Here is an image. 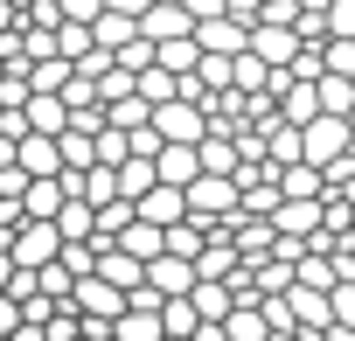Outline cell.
Returning <instances> with one entry per match:
<instances>
[{
  "mask_svg": "<svg viewBox=\"0 0 355 341\" xmlns=\"http://www.w3.org/2000/svg\"><path fill=\"white\" fill-rule=\"evenodd\" d=\"M244 49H251L265 70H286V63L300 56V35H293V28H251V42H244Z\"/></svg>",
  "mask_w": 355,
  "mask_h": 341,
  "instance_id": "cell-7",
  "label": "cell"
},
{
  "mask_svg": "<svg viewBox=\"0 0 355 341\" xmlns=\"http://www.w3.org/2000/svg\"><path fill=\"white\" fill-rule=\"evenodd\" d=\"M56 15H63V21H84V28H91V21L105 15V0H56Z\"/></svg>",
  "mask_w": 355,
  "mask_h": 341,
  "instance_id": "cell-31",
  "label": "cell"
},
{
  "mask_svg": "<svg viewBox=\"0 0 355 341\" xmlns=\"http://www.w3.org/2000/svg\"><path fill=\"white\" fill-rule=\"evenodd\" d=\"M56 251H63L56 223H21V230L8 237V265H15V272H42V265H56Z\"/></svg>",
  "mask_w": 355,
  "mask_h": 341,
  "instance_id": "cell-3",
  "label": "cell"
},
{
  "mask_svg": "<svg viewBox=\"0 0 355 341\" xmlns=\"http://www.w3.org/2000/svg\"><path fill=\"white\" fill-rule=\"evenodd\" d=\"M348 132H355V105H348Z\"/></svg>",
  "mask_w": 355,
  "mask_h": 341,
  "instance_id": "cell-35",
  "label": "cell"
},
{
  "mask_svg": "<svg viewBox=\"0 0 355 341\" xmlns=\"http://www.w3.org/2000/svg\"><path fill=\"white\" fill-rule=\"evenodd\" d=\"M91 279H105L112 292H132V286L146 279V265H132L125 251H98V265H91Z\"/></svg>",
  "mask_w": 355,
  "mask_h": 341,
  "instance_id": "cell-14",
  "label": "cell"
},
{
  "mask_svg": "<svg viewBox=\"0 0 355 341\" xmlns=\"http://www.w3.org/2000/svg\"><path fill=\"white\" fill-rule=\"evenodd\" d=\"M15 175H21V182H56V175H63L56 139H42V132H21V139H15Z\"/></svg>",
  "mask_w": 355,
  "mask_h": 341,
  "instance_id": "cell-5",
  "label": "cell"
},
{
  "mask_svg": "<svg viewBox=\"0 0 355 341\" xmlns=\"http://www.w3.org/2000/svg\"><path fill=\"white\" fill-rule=\"evenodd\" d=\"M63 202H70L63 182H28V189H21V223H56Z\"/></svg>",
  "mask_w": 355,
  "mask_h": 341,
  "instance_id": "cell-11",
  "label": "cell"
},
{
  "mask_svg": "<svg viewBox=\"0 0 355 341\" xmlns=\"http://www.w3.org/2000/svg\"><path fill=\"white\" fill-rule=\"evenodd\" d=\"M182 35H196V21L182 15V0H174V8H146V15H139V42H182Z\"/></svg>",
  "mask_w": 355,
  "mask_h": 341,
  "instance_id": "cell-8",
  "label": "cell"
},
{
  "mask_svg": "<svg viewBox=\"0 0 355 341\" xmlns=\"http://www.w3.org/2000/svg\"><path fill=\"white\" fill-rule=\"evenodd\" d=\"M230 341H265V320H258V306H230V320H216Z\"/></svg>",
  "mask_w": 355,
  "mask_h": 341,
  "instance_id": "cell-25",
  "label": "cell"
},
{
  "mask_svg": "<svg viewBox=\"0 0 355 341\" xmlns=\"http://www.w3.org/2000/svg\"><path fill=\"white\" fill-rule=\"evenodd\" d=\"M196 167H202V175H216V182H230V175H237V146H230V132H202Z\"/></svg>",
  "mask_w": 355,
  "mask_h": 341,
  "instance_id": "cell-12",
  "label": "cell"
},
{
  "mask_svg": "<svg viewBox=\"0 0 355 341\" xmlns=\"http://www.w3.org/2000/svg\"><path fill=\"white\" fill-rule=\"evenodd\" d=\"M15 327H21V306H15V299H8V292H0V341H8V334H15Z\"/></svg>",
  "mask_w": 355,
  "mask_h": 341,
  "instance_id": "cell-32",
  "label": "cell"
},
{
  "mask_svg": "<svg viewBox=\"0 0 355 341\" xmlns=\"http://www.w3.org/2000/svg\"><path fill=\"white\" fill-rule=\"evenodd\" d=\"M112 182H119V202H139V195L153 189V160H139V153L119 160V167H112Z\"/></svg>",
  "mask_w": 355,
  "mask_h": 341,
  "instance_id": "cell-21",
  "label": "cell"
},
{
  "mask_svg": "<svg viewBox=\"0 0 355 341\" xmlns=\"http://www.w3.org/2000/svg\"><path fill=\"white\" fill-rule=\"evenodd\" d=\"M21 125L42 132V139H56V132H70V112H63V98H28L21 105Z\"/></svg>",
  "mask_w": 355,
  "mask_h": 341,
  "instance_id": "cell-13",
  "label": "cell"
},
{
  "mask_svg": "<svg viewBox=\"0 0 355 341\" xmlns=\"http://www.w3.org/2000/svg\"><path fill=\"white\" fill-rule=\"evenodd\" d=\"M146 125H153V139H160V146H202V132H209V119H202L196 105H182V98L153 105V112H146Z\"/></svg>",
  "mask_w": 355,
  "mask_h": 341,
  "instance_id": "cell-2",
  "label": "cell"
},
{
  "mask_svg": "<svg viewBox=\"0 0 355 341\" xmlns=\"http://www.w3.org/2000/svg\"><path fill=\"white\" fill-rule=\"evenodd\" d=\"M327 35L334 42H355V0H327Z\"/></svg>",
  "mask_w": 355,
  "mask_h": 341,
  "instance_id": "cell-29",
  "label": "cell"
},
{
  "mask_svg": "<svg viewBox=\"0 0 355 341\" xmlns=\"http://www.w3.org/2000/svg\"><path fill=\"white\" fill-rule=\"evenodd\" d=\"M196 35H182V42H153V70H167V77H189L196 70Z\"/></svg>",
  "mask_w": 355,
  "mask_h": 341,
  "instance_id": "cell-22",
  "label": "cell"
},
{
  "mask_svg": "<svg viewBox=\"0 0 355 341\" xmlns=\"http://www.w3.org/2000/svg\"><path fill=\"white\" fill-rule=\"evenodd\" d=\"M91 91H98V112H112V105H119V98H132V77H125V70H119V63H112V70H105V77H98V84H91Z\"/></svg>",
  "mask_w": 355,
  "mask_h": 341,
  "instance_id": "cell-26",
  "label": "cell"
},
{
  "mask_svg": "<svg viewBox=\"0 0 355 341\" xmlns=\"http://www.w3.org/2000/svg\"><path fill=\"white\" fill-rule=\"evenodd\" d=\"M105 125H112V132H139V125H146V105H139V98H119V105L105 112Z\"/></svg>",
  "mask_w": 355,
  "mask_h": 341,
  "instance_id": "cell-28",
  "label": "cell"
},
{
  "mask_svg": "<svg viewBox=\"0 0 355 341\" xmlns=\"http://www.w3.org/2000/svg\"><path fill=\"white\" fill-rule=\"evenodd\" d=\"M8 286H15V265H8V258H0V292H8Z\"/></svg>",
  "mask_w": 355,
  "mask_h": 341,
  "instance_id": "cell-34",
  "label": "cell"
},
{
  "mask_svg": "<svg viewBox=\"0 0 355 341\" xmlns=\"http://www.w3.org/2000/svg\"><path fill=\"white\" fill-rule=\"evenodd\" d=\"M279 202H320V167H306V160L279 167Z\"/></svg>",
  "mask_w": 355,
  "mask_h": 341,
  "instance_id": "cell-16",
  "label": "cell"
},
{
  "mask_svg": "<svg viewBox=\"0 0 355 341\" xmlns=\"http://www.w3.org/2000/svg\"><path fill=\"white\" fill-rule=\"evenodd\" d=\"M182 209H189V223H230L237 216V182H216V175H196L189 189H182Z\"/></svg>",
  "mask_w": 355,
  "mask_h": 341,
  "instance_id": "cell-1",
  "label": "cell"
},
{
  "mask_svg": "<svg viewBox=\"0 0 355 341\" xmlns=\"http://www.w3.org/2000/svg\"><path fill=\"white\" fill-rule=\"evenodd\" d=\"M77 341H84V334H77Z\"/></svg>",
  "mask_w": 355,
  "mask_h": 341,
  "instance_id": "cell-36",
  "label": "cell"
},
{
  "mask_svg": "<svg viewBox=\"0 0 355 341\" xmlns=\"http://www.w3.org/2000/svg\"><path fill=\"white\" fill-rule=\"evenodd\" d=\"M132 216H139V223H153V230H174L189 209H182V189H160V182H153V189L132 202Z\"/></svg>",
  "mask_w": 355,
  "mask_h": 341,
  "instance_id": "cell-6",
  "label": "cell"
},
{
  "mask_svg": "<svg viewBox=\"0 0 355 341\" xmlns=\"http://www.w3.org/2000/svg\"><path fill=\"white\" fill-rule=\"evenodd\" d=\"M8 167H15V139H8V132H0V175H8Z\"/></svg>",
  "mask_w": 355,
  "mask_h": 341,
  "instance_id": "cell-33",
  "label": "cell"
},
{
  "mask_svg": "<svg viewBox=\"0 0 355 341\" xmlns=\"http://www.w3.org/2000/svg\"><path fill=\"white\" fill-rule=\"evenodd\" d=\"M244 42H251V35H244L237 21H223V15H216V21H196V49H202V56H244Z\"/></svg>",
  "mask_w": 355,
  "mask_h": 341,
  "instance_id": "cell-10",
  "label": "cell"
},
{
  "mask_svg": "<svg viewBox=\"0 0 355 341\" xmlns=\"http://www.w3.org/2000/svg\"><path fill=\"white\" fill-rule=\"evenodd\" d=\"M189 306H196V320H230L237 292H230V286H216V279H196V286H189Z\"/></svg>",
  "mask_w": 355,
  "mask_h": 341,
  "instance_id": "cell-15",
  "label": "cell"
},
{
  "mask_svg": "<svg viewBox=\"0 0 355 341\" xmlns=\"http://www.w3.org/2000/svg\"><path fill=\"white\" fill-rule=\"evenodd\" d=\"M125 42H139V21H125V15H98V21H91V49L119 56Z\"/></svg>",
  "mask_w": 355,
  "mask_h": 341,
  "instance_id": "cell-17",
  "label": "cell"
},
{
  "mask_svg": "<svg viewBox=\"0 0 355 341\" xmlns=\"http://www.w3.org/2000/svg\"><path fill=\"white\" fill-rule=\"evenodd\" d=\"M327 313H334V327H341V334H355V279H341V286L327 292Z\"/></svg>",
  "mask_w": 355,
  "mask_h": 341,
  "instance_id": "cell-27",
  "label": "cell"
},
{
  "mask_svg": "<svg viewBox=\"0 0 355 341\" xmlns=\"http://www.w3.org/2000/svg\"><path fill=\"white\" fill-rule=\"evenodd\" d=\"M313 105H320V119H348L355 84H348V77H313Z\"/></svg>",
  "mask_w": 355,
  "mask_h": 341,
  "instance_id": "cell-20",
  "label": "cell"
},
{
  "mask_svg": "<svg viewBox=\"0 0 355 341\" xmlns=\"http://www.w3.org/2000/svg\"><path fill=\"white\" fill-rule=\"evenodd\" d=\"M112 63H119L125 77H139V70H153V42H125V49H119Z\"/></svg>",
  "mask_w": 355,
  "mask_h": 341,
  "instance_id": "cell-30",
  "label": "cell"
},
{
  "mask_svg": "<svg viewBox=\"0 0 355 341\" xmlns=\"http://www.w3.org/2000/svg\"><path fill=\"white\" fill-rule=\"evenodd\" d=\"M348 153V119H313V125H300V160L306 167H334Z\"/></svg>",
  "mask_w": 355,
  "mask_h": 341,
  "instance_id": "cell-4",
  "label": "cell"
},
{
  "mask_svg": "<svg viewBox=\"0 0 355 341\" xmlns=\"http://www.w3.org/2000/svg\"><path fill=\"white\" fill-rule=\"evenodd\" d=\"M300 160V125H265V167H293Z\"/></svg>",
  "mask_w": 355,
  "mask_h": 341,
  "instance_id": "cell-23",
  "label": "cell"
},
{
  "mask_svg": "<svg viewBox=\"0 0 355 341\" xmlns=\"http://www.w3.org/2000/svg\"><path fill=\"white\" fill-rule=\"evenodd\" d=\"M237 265H244V258H237L223 237H209V244H202V258H196V279H216V286H223V279H237Z\"/></svg>",
  "mask_w": 355,
  "mask_h": 341,
  "instance_id": "cell-19",
  "label": "cell"
},
{
  "mask_svg": "<svg viewBox=\"0 0 355 341\" xmlns=\"http://www.w3.org/2000/svg\"><path fill=\"white\" fill-rule=\"evenodd\" d=\"M320 77H348V84H355V42H334V35H327V42H320Z\"/></svg>",
  "mask_w": 355,
  "mask_h": 341,
  "instance_id": "cell-24",
  "label": "cell"
},
{
  "mask_svg": "<svg viewBox=\"0 0 355 341\" xmlns=\"http://www.w3.org/2000/svg\"><path fill=\"white\" fill-rule=\"evenodd\" d=\"M112 251H125V258H132V265H153V258H160V230H153V223H139V216H132V223H125V230H119V244H112Z\"/></svg>",
  "mask_w": 355,
  "mask_h": 341,
  "instance_id": "cell-18",
  "label": "cell"
},
{
  "mask_svg": "<svg viewBox=\"0 0 355 341\" xmlns=\"http://www.w3.org/2000/svg\"><path fill=\"white\" fill-rule=\"evenodd\" d=\"M196 175H202V167H196V146H160V153H153V182H160V189H189Z\"/></svg>",
  "mask_w": 355,
  "mask_h": 341,
  "instance_id": "cell-9",
  "label": "cell"
}]
</instances>
